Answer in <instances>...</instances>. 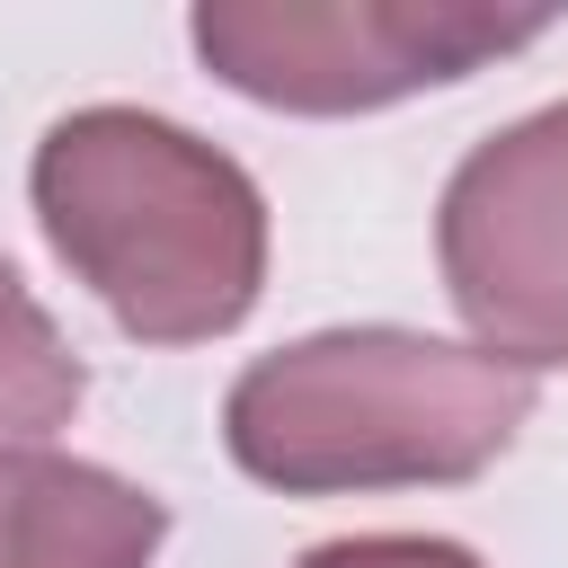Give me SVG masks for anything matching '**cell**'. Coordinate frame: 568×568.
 Wrapping results in <instances>:
<instances>
[{
	"label": "cell",
	"mask_w": 568,
	"mask_h": 568,
	"mask_svg": "<svg viewBox=\"0 0 568 568\" xmlns=\"http://www.w3.org/2000/svg\"><path fill=\"white\" fill-rule=\"evenodd\" d=\"M53 257L142 346L231 337L266 293V195L151 106H71L27 169Z\"/></svg>",
	"instance_id": "obj_1"
},
{
	"label": "cell",
	"mask_w": 568,
	"mask_h": 568,
	"mask_svg": "<svg viewBox=\"0 0 568 568\" xmlns=\"http://www.w3.org/2000/svg\"><path fill=\"white\" fill-rule=\"evenodd\" d=\"M532 417V373L426 328H320L257 355L222 399V444L257 488L364 497L479 479Z\"/></svg>",
	"instance_id": "obj_2"
},
{
	"label": "cell",
	"mask_w": 568,
	"mask_h": 568,
	"mask_svg": "<svg viewBox=\"0 0 568 568\" xmlns=\"http://www.w3.org/2000/svg\"><path fill=\"white\" fill-rule=\"evenodd\" d=\"M550 27V9L479 0H204L186 18L204 71L284 115H373L417 89L470 80Z\"/></svg>",
	"instance_id": "obj_3"
},
{
	"label": "cell",
	"mask_w": 568,
	"mask_h": 568,
	"mask_svg": "<svg viewBox=\"0 0 568 568\" xmlns=\"http://www.w3.org/2000/svg\"><path fill=\"white\" fill-rule=\"evenodd\" d=\"M435 257L479 355L515 373L568 364V98L515 115L444 178Z\"/></svg>",
	"instance_id": "obj_4"
},
{
	"label": "cell",
	"mask_w": 568,
	"mask_h": 568,
	"mask_svg": "<svg viewBox=\"0 0 568 568\" xmlns=\"http://www.w3.org/2000/svg\"><path fill=\"white\" fill-rule=\"evenodd\" d=\"M169 506L71 453H0V568H151Z\"/></svg>",
	"instance_id": "obj_5"
},
{
	"label": "cell",
	"mask_w": 568,
	"mask_h": 568,
	"mask_svg": "<svg viewBox=\"0 0 568 568\" xmlns=\"http://www.w3.org/2000/svg\"><path fill=\"white\" fill-rule=\"evenodd\" d=\"M89 373L62 346L53 311L18 284V266L0 257V453H36L53 426H71Z\"/></svg>",
	"instance_id": "obj_6"
},
{
	"label": "cell",
	"mask_w": 568,
	"mask_h": 568,
	"mask_svg": "<svg viewBox=\"0 0 568 568\" xmlns=\"http://www.w3.org/2000/svg\"><path fill=\"white\" fill-rule=\"evenodd\" d=\"M293 568H488V559L444 532H346V541L302 550Z\"/></svg>",
	"instance_id": "obj_7"
}]
</instances>
